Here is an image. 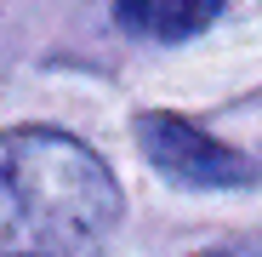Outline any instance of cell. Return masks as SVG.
<instances>
[{
  "label": "cell",
  "instance_id": "6da1fadb",
  "mask_svg": "<svg viewBox=\"0 0 262 257\" xmlns=\"http://www.w3.org/2000/svg\"><path fill=\"white\" fill-rule=\"evenodd\" d=\"M120 223L114 171L57 126L0 132V257H74Z\"/></svg>",
  "mask_w": 262,
  "mask_h": 257
},
{
  "label": "cell",
  "instance_id": "277c9868",
  "mask_svg": "<svg viewBox=\"0 0 262 257\" xmlns=\"http://www.w3.org/2000/svg\"><path fill=\"white\" fill-rule=\"evenodd\" d=\"M200 257H251V251H200Z\"/></svg>",
  "mask_w": 262,
  "mask_h": 257
},
{
  "label": "cell",
  "instance_id": "3957f363",
  "mask_svg": "<svg viewBox=\"0 0 262 257\" xmlns=\"http://www.w3.org/2000/svg\"><path fill=\"white\" fill-rule=\"evenodd\" d=\"M216 6L223 0H114V17L148 40H188L216 17Z\"/></svg>",
  "mask_w": 262,
  "mask_h": 257
},
{
  "label": "cell",
  "instance_id": "7a4b0ae2",
  "mask_svg": "<svg viewBox=\"0 0 262 257\" xmlns=\"http://www.w3.org/2000/svg\"><path fill=\"white\" fill-rule=\"evenodd\" d=\"M137 143L148 154V166L160 171L165 183H183V189H234L251 183V160L228 143H216L205 126L183 120V114H165L148 109L137 114Z\"/></svg>",
  "mask_w": 262,
  "mask_h": 257
}]
</instances>
